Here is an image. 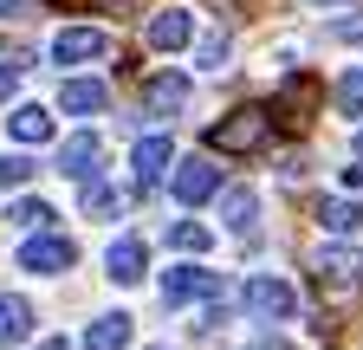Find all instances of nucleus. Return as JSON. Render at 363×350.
I'll use <instances>...</instances> for the list:
<instances>
[{
  "label": "nucleus",
  "mask_w": 363,
  "mask_h": 350,
  "mask_svg": "<svg viewBox=\"0 0 363 350\" xmlns=\"http://www.w3.org/2000/svg\"><path fill=\"white\" fill-rule=\"evenodd\" d=\"M266 143H272V111L266 104H240L208 130V149H220V156H253Z\"/></svg>",
  "instance_id": "f257e3e1"
},
{
  "label": "nucleus",
  "mask_w": 363,
  "mask_h": 350,
  "mask_svg": "<svg viewBox=\"0 0 363 350\" xmlns=\"http://www.w3.org/2000/svg\"><path fill=\"white\" fill-rule=\"evenodd\" d=\"M169 188H175V201H182V208H201V201H214V195H220V169H214L208 156H189V162H175Z\"/></svg>",
  "instance_id": "f03ea898"
},
{
  "label": "nucleus",
  "mask_w": 363,
  "mask_h": 350,
  "mask_svg": "<svg viewBox=\"0 0 363 350\" xmlns=\"http://www.w3.org/2000/svg\"><path fill=\"white\" fill-rule=\"evenodd\" d=\"M311 273H318L325 292H357L363 286V253L357 247H325V253L311 259Z\"/></svg>",
  "instance_id": "7ed1b4c3"
},
{
  "label": "nucleus",
  "mask_w": 363,
  "mask_h": 350,
  "mask_svg": "<svg viewBox=\"0 0 363 350\" xmlns=\"http://www.w3.org/2000/svg\"><path fill=\"white\" fill-rule=\"evenodd\" d=\"M104 52H111V33L104 26H65L52 39V59L59 65H91V59H104Z\"/></svg>",
  "instance_id": "20e7f679"
},
{
  "label": "nucleus",
  "mask_w": 363,
  "mask_h": 350,
  "mask_svg": "<svg viewBox=\"0 0 363 350\" xmlns=\"http://www.w3.org/2000/svg\"><path fill=\"white\" fill-rule=\"evenodd\" d=\"M72 259H78V247H72L65 234H45V227L20 247V266H26V273H65Z\"/></svg>",
  "instance_id": "39448f33"
},
{
  "label": "nucleus",
  "mask_w": 363,
  "mask_h": 350,
  "mask_svg": "<svg viewBox=\"0 0 363 350\" xmlns=\"http://www.w3.org/2000/svg\"><path fill=\"white\" fill-rule=\"evenodd\" d=\"M169 162H175V143L169 137H143L136 143V156H130V175H136V195H150L162 175H169Z\"/></svg>",
  "instance_id": "423d86ee"
},
{
  "label": "nucleus",
  "mask_w": 363,
  "mask_h": 350,
  "mask_svg": "<svg viewBox=\"0 0 363 350\" xmlns=\"http://www.w3.org/2000/svg\"><path fill=\"white\" fill-rule=\"evenodd\" d=\"M247 312H253V318H292V312H298V292H292L286 279H253V286H247Z\"/></svg>",
  "instance_id": "0eeeda50"
},
{
  "label": "nucleus",
  "mask_w": 363,
  "mask_h": 350,
  "mask_svg": "<svg viewBox=\"0 0 363 350\" xmlns=\"http://www.w3.org/2000/svg\"><path fill=\"white\" fill-rule=\"evenodd\" d=\"M143 39H150L156 52H182V46L195 39V13H182V7H162V13L143 26Z\"/></svg>",
  "instance_id": "6e6552de"
},
{
  "label": "nucleus",
  "mask_w": 363,
  "mask_h": 350,
  "mask_svg": "<svg viewBox=\"0 0 363 350\" xmlns=\"http://www.w3.org/2000/svg\"><path fill=\"white\" fill-rule=\"evenodd\" d=\"M189 91H195V84L182 78V72H156V78L143 84V111H156V117H175L182 104H189Z\"/></svg>",
  "instance_id": "1a4fd4ad"
},
{
  "label": "nucleus",
  "mask_w": 363,
  "mask_h": 350,
  "mask_svg": "<svg viewBox=\"0 0 363 350\" xmlns=\"http://www.w3.org/2000/svg\"><path fill=\"white\" fill-rule=\"evenodd\" d=\"M214 292H220V279H214V273H195V266H175V273H162V298H169V305L214 298Z\"/></svg>",
  "instance_id": "9d476101"
},
{
  "label": "nucleus",
  "mask_w": 363,
  "mask_h": 350,
  "mask_svg": "<svg viewBox=\"0 0 363 350\" xmlns=\"http://www.w3.org/2000/svg\"><path fill=\"white\" fill-rule=\"evenodd\" d=\"M220 214H227V227H234L240 240L259 234V195H253V188H227V195H220Z\"/></svg>",
  "instance_id": "9b49d317"
},
{
  "label": "nucleus",
  "mask_w": 363,
  "mask_h": 350,
  "mask_svg": "<svg viewBox=\"0 0 363 350\" xmlns=\"http://www.w3.org/2000/svg\"><path fill=\"white\" fill-rule=\"evenodd\" d=\"M98 156H104V149H98V137H91V130H78V137L59 143V169L78 175V182H84V175H98Z\"/></svg>",
  "instance_id": "f8f14e48"
},
{
  "label": "nucleus",
  "mask_w": 363,
  "mask_h": 350,
  "mask_svg": "<svg viewBox=\"0 0 363 350\" xmlns=\"http://www.w3.org/2000/svg\"><path fill=\"white\" fill-rule=\"evenodd\" d=\"M104 104H111V91H104L98 78H72L65 91H59V111H72V117H98Z\"/></svg>",
  "instance_id": "ddd939ff"
},
{
  "label": "nucleus",
  "mask_w": 363,
  "mask_h": 350,
  "mask_svg": "<svg viewBox=\"0 0 363 350\" xmlns=\"http://www.w3.org/2000/svg\"><path fill=\"white\" fill-rule=\"evenodd\" d=\"M104 266H111L117 286H136V279H143V266H150V253H143V240H117V247L104 253Z\"/></svg>",
  "instance_id": "4468645a"
},
{
  "label": "nucleus",
  "mask_w": 363,
  "mask_h": 350,
  "mask_svg": "<svg viewBox=\"0 0 363 350\" xmlns=\"http://www.w3.org/2000/svg\"><path fill=\"white\" fill-rule=\"evenodd\" d=\"M123 344H130V318L123 312H104V318L84 324V350H123Z\"/></svg>",
  "instance_id": "2eb2a0df"
},
{
  "label": "nucleus",
  "mask_w": 363,
  "mask_h": 350,
  "mask_svg": "<svg viewBox=\"0 0 363 350\" xmlns=\"http://www.w3.org/2000/svg\"><path fill=\"white\" fill-rule=\"evenodd\" d=\"M318 221H325L331 234H363V201L331 195V201H318Z\"/></svg>",
  "instance_id": "dca6fc26"
},
{
  "label": "nucleus",
  "mask_w": 363,
  "mask_h": 350,
  "mask_svg": "<svg viewBox=\"0 0 363 350\" xmlns=\"http://www.w3.org/2000/svg\"><path fill=\"white\" fill-rule=\"evenodd\" d=\"M13 143H52V111L45 104H20L13 111Z\"/></svg>",
  "instance_id": "f3484780"
},
{
  "label": "nucleus",
  "mask_w": 363,
  "mask_h": 350,
  "mask_svg": "<svg viewBox=\"0 0 363 350\" xmlns=\"http://www.w3.org/2000/svg\"><path fill=\"white\" fill-rule=\"evenodd\" d=\"M26 331H33V305L26 298H0V344H26Z\"/></svg>",
  "instance_id": "a211bd4d"
},
{
  "label": "nucleus",
  "mask_w": 363,
  "mask_h": 350,
  "mask_svg": "<svg viewBox=\"0 0 363 350\" xmlns=\"http://www.w3.org/2000/svg\"><path fill=\"white\" fill-rule=\"evenodd\" d=\"M311 104H318V84H311V78H286V84H279V111H298L292 123H305Z\"/></svg>",
  "instance_id": "6ab92c4d"
},
{
  "label": "nucleus",
  "mask_w": 363,
  "mask_h": 350,
  "mask_svg": "<svg viewBox=\"0 0 363 350\" xmlns=\"http://www.w3.org/2000/svg\"><path fill=\"white\" fill-rule=\"evenodd\" d=\"M123 201H117V188H104L98 175H84V214H98V221H111Z\"/></svg>",
  "instance_id": "aec40b11"
},
{
  "label": "nucleus",
  "mask_w": 363,
  "mask_h": 350,
  "mask_svg": "<svg viewBox=\"0 0 363 350\" xmlns=\"http://www.w3.org/2000/svg\"><path fill=\"white\" fill-rule=\"evenodd\" d=\"M169 240H175V253H208V247H214V234H208L201 221H175Z\"/></svg>",
  "instance_id": "412c9836"
},
{
  "label": "nucleus",
  "mask_w": 363,
  "mask_h": 350,
  "mask_svg": "<svg viewBox=\"0 0 363 350\" xmlns=\"http://www.w3.org/2000/svg\"><path fill=\"white\" fill-rule=\"evenodd\" d=\"M7 221H13V227H45V221H52V208H45V201H13Z\"/></svg>",
  "instance_id": "4be33fe9"
},
{
  "label": "nucleus",
  "mask_w": 363,
  "mask_h": 350,
  "mask_svg": "<svg viewBox=\"0 0 363 350\" xmlns=\"http://www.w3.org/2000/svg\"><path fill=\"white\" fill-rule=\"evenodd\" d=\"M33 182V162L26 156H0V188H26Z\"/></svg>",
  "instance_id": "5701e85b"
},
{
  "label": "nucleus",
  "mask_w": 363,
  "mask_h": 350,
  "mask_svg": "<svg viewBox=\"0 0 363 350\" xmlns=\"http://www.w3.org/2000/svg\"><path fill=\"white\" fill-rule=\"evenodd\" d=\"M337 104H344L350 117H363V72H350V78L337 84Z\"/></svg>",
  "instance_id": "b1692460"
},
{
  "label": "nucleus",
  "mask_w": 363,
  "mask_h": 350,
  "mask_svg": "<svg viewBox=\"0 0 363 350\" xmlns=\"http://www.w3.org/2000/svg\"><path fill=\"white\" fill-rule=\"evenodd\" d=\"M201 65H220L227 59V33H214V39H201V52H195Z\"/></svg>",
  "instance_id": "393cba45"
},
{
  "label": "nucleus",
  "mask_w": 363,
  "mask_h": 350,
  "mask_svg": "<svg viewBox=\"0 0 363 350\" xmlns=\"http://www.w3.org/2000/svg\"><path fill=\"white\" fill-rule=\"evenodd\" d=\"M13 84H20V65H13V59H0V104L13 98Z\"/></svg>",
  "instance_id": "a878e982"
},
{
  "label": "nucleus",
  "mask_w": 363,
  "mask_h": 350,
  "mask_svg": "<svg viewBox=\"0 0 363 350\" xmlns=\"http://www.w3.org/2000/svg\"><path fill=\"white\" fill-rule=\"evenodd\" d=\"M331 39H357L363 46V20H331Z\"/></svg>",
  "instance_id": "bb28decb"
},
{
  "label": "nucleus",
  "mask_w": 363,
  "mask_h": 350,
  "mask_svg": "<svg viewBox=\"0 0 363 350\" xmlns=\"http://www.w3.org/2000/svg\"><path fill=\"white\" fill-rule=\"evenodd\" d=\"M247 350H292V344H286V337H253Z\"/></svg>",
  "instance_id": "cd10ccee"
},
{
  "label": "nucleus",
  "mask_w": 363,
  "mask_h": 350,
  "mask_svg": "<svg viewBox=\"0 0 363 350\" xmlns=\"http://www.w3.org/2000/svg\"><path fill=\"white\" fill-rule=\"evenodd\" d=\"M26 13V0H0V20H20Z\"/></svg>",
  "instance_id": "c85d7f7f"
},
{
  "label": "nucleus",
  "mask_w": 363,
  "mask_h": 350,
  "mask_svg": "<svg viewBox=\"0 0 363 350\" xmlns=\"http://www.w3.org/2000/svg\"><path fill=\"white\" fill-rule=\"evenodd\" d=\"M39 350H65V344H59V337H45V344H39Z\"/></svg>",
  "instance_id": "c756f323"
},
{
  "label": "nucleus",
  "mask_w": 363,
  "mask_h": 350,
  "mask_svg": "<svg viewBox=\"0 0 363 350\" xmlns=\"http://www.w3.org/2000/svg\"><path fill=\"white\" fill-rule=\"evenodd\" d=\"M357 156H363V137H357Z\"/></svg>",
  "instance_id": "7c9ffc66"
}]
</instances>
